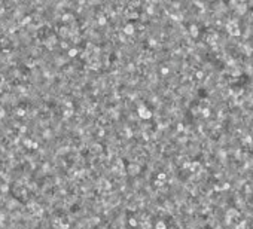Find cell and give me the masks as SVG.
Segmentation results:
<instances>
[]
</instances>
